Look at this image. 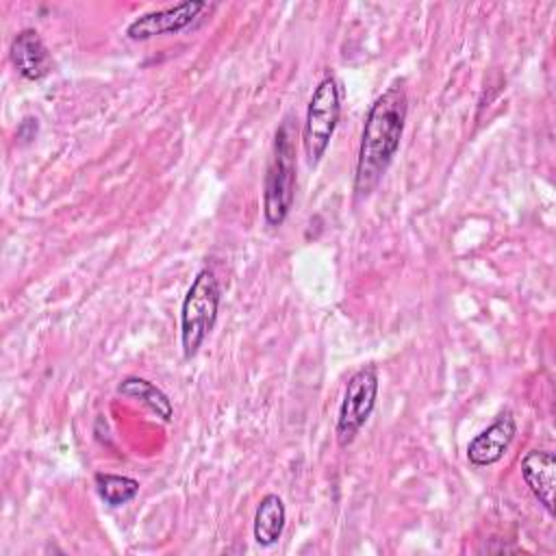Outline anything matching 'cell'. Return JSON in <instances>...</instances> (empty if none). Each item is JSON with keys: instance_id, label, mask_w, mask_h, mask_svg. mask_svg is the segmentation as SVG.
Returning a JSON list of instances; mask_svg holds the SVG:
<instances>
[{"instance_id": "6da1fadb", "label": "cell", "mask_w": 556, "mask_h": 556, "mask_svg": "<svg viewBox=\"0 0 556 556\" xmlns=\"http://www.w3.org/2000/svg\"><path fill=\"white\" fill-rule=\"evenodd\" d=\"M406 113H408V98L402 80H395L393 85H389L371 102L363 124L358 159H356V174H354L356 200L367 198L382 180L387 167L391 165L400 148Z\"/></svg>"}, {"instance_id": "7a4b0ae2", "label": "cell", "mask_w": 556, "mask_h": 556, "mask_svg": "<svg viewBox=\"0 0 556 556\" xmlns=\"http://www.w3.org/2000/svg\"><path fill=\"white\" fill-rule=\"evenodd\" d=\"M295 137L298 124L287 115L274 135L271 156L265 169L263 217L267 226H282L295 195Z\"/></svg>"}, {"instance_id": "3957f363", "label": "cell", "mask_w": 556, "mask_h": 556, "mask_svg": "<svg viewBox=\"0 0 556 556\" xmlns=\"http://www.w3.org/2000/svg\"><path fill=\"white\" fill-rule=\"evenodd\" d=\"M219 282L211 269H200L185 293L180 306V343L182 356L193 358L215 326L219 311Z\"/></svg>"}, {"instance_id": "277c9868", "label": "cell", "mask_w": 556, "mask_h": 556, "mask_svg": "<svg viewBox=\"0 0 556 556\" xmlns=\"http://www.w3.org/2000/svg\"><path fill=\"white\" fill-rule=\"evenodd\" d=\"M341 117V91L334 76H324L306 106V117L302 126V148L308 167H315L326 154L330 139L337 130Z\"/></svg>"}, {"instance_id": "5b68a950", "label": "cell", "mask_w": 556, "mask_h": 556, "mask_svg": "<svg viewBox=\"0 0 556 556\" xmlns=\"http://www.w3.org/2000/svg\"><path fill=\"white\" fill-rule=\"evenodd\" d=\"M378 397V369L376 365H365L356 369L343 391V400L337 415V441L341 447L350 445L361 428L374 413Z\"/></svg>"}, {"instance_id": "8992f818", "label": "cell", "mask_w": 556, "mask_h": 556, "mask_svg": "<svg viewBox=\"0 0 556 556\" xmlns=\"http://www.w3.org/2000/svg\"><path fill=\"white\" fill-rule=\"evenodd\" d=\"M204 9H208V2L185 0V2H178V4H174V7L148 11V13L135 17V20L126 26V37L132 39V41H146V39H152V37H159V35L180 33V30L187 28Z\"/></svg>"}, {"instance_id": "52a82bcc", "label": "cell", "mask_w": 556, "mask_h": 556, "mask_svg": "<svg viewBox=\"0 0 556 556\" xmlns=\"http://www.w3.org/2000/svg\"><path fill=\"white\" fill-rule=\"evenodd\" d=\"M517 434V421L510 410H504L497 415V419L478 432L469 443H467V460L473 467H489L495 465L508 450Z\"/></svg>"}, {"instance_id": "ba28073f", "label": "cell", "mask_w": 556, "mask_h": 556, "mask_svg": "<svg viewBox=\"0 0 556 556\" xmlns=\"http://www.w3.org/2000/svg\"><path fill=\"white\" fill-rule=\"evenodd\" d=\"M9 59L15 72L26 80H41L52 70V56L35 28H22L15 33L9 46Z\"/></svg>"}, {"instance_id": "9c48e42d", "label": "cell", "mask_w": 556, "mask_h": 556, "mask_svg": "<svg viewBox=\"0 0 556 556\" xmlns=\"http://www.w3.org/2000/svg\"><path fill=\"white\" fill-rule=\"evenodd\" d=\"M521 476L539 500V504L554 515V489H556V458L549 450H530L521 458Z\"/></svg>"}, {"instance_id": "30bf717a", "label": "cell", "mask_w": 556, "mask_h": 556, "mask_svg": "<svg viewBox=\"0 0 556 556\" xmlns=\"http://www.w3.org/2000/svg\"><path fill=\"white\" fill-rule=\"evenodd\" d=\"M285 521H287L285 502L276 493L263 495L254 513V526H252L254 541L263 547L274 545L282 536Z\"/></svg>"}, {"instance_id": "8fae6325", "label": "cell", "mask_w": 556, "mask_h": 556, "mask_svg": "<svg viewBox=\"0 0 556 556\" xmlns=\"http://www.w3.org/2000/svg\"><path fill=\"white\" fill-rule=\"evenodd\" d=\"M117 393L146 404L163 421H172V417H174V406H172V400L167 397V393L146 378H139V376L124 378L117 384Z\"/></svg>"}, {"instance_id": "7c38bea8", "label": "cell", "mask_w": 556, "mask_h": 556, "mask_svg": "<svg viewBox=\"0 0 556 556\" xmlns=\"http://www.w3.org/2000/svg\"><path fill=\"white\" fill-rule=\"evenodd\" d=\"M93 484H96L100 500L113 508L132 502L139 493V482L130 476H119V473L98 471L93 476Z\"/></svg>"}]
</instances>
